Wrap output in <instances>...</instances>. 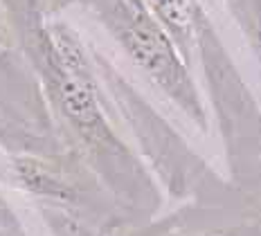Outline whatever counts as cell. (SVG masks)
I'll return each mask as SVG.
<instances>
[{
  "mask_svg": "<svg viewBox=\"0 0 261 236\" xmlns=\"http://www.w3.org/2000/svg\"><path fill=\"white\" fill-rule=\"evenodd\" d=\"M7 43H9V27H7V23H5L3 12H0V50H3Z\"/></svg>",
  "mask_w": 261,
  "mask_h": 236,
  "instance_id": "5b68a950",
  "label": "cell"
},
{
  "mask_svg": "<svg viewBox=\"0 0 261 236\" xmlns=\"http://www.w3.org/2000/svg\"><path fill=\"white\" fill-rule=\"evenodd\" d=\"M5 216H9V212H7V205L0 200V218H5Z\"/></svg>",
  "mask_w": 261,
  "mask_h": 236,
  "instance_id": "8992f818",
  "label": "cell"
},
{
  "mask_svg": "<svg viewBox=\"0 0 261 236\" xmlns=\"http://www.w3.org/2000/svg\"><path fill=\"white\" fill-rule=\"evenodd\" d=\"M92 7L130 61L207 133V113L187 59L149 0H92Z\"/></svg>",
  "mask_w": 261,
  "mask_h": 236,
  "instance_id": "7a4b0ae2",
  "label": "cell"
},
{
  "mask_svg": "<svg viewBox=\"0 0 261 236\" xmlns=\"http://www.w3.org/2000/svg\"><path fill=\"white\" fill-rule=\"evenodd\" d=\"M32 50L43 88L74 137L79 155L128 221L151 218L162 207L165 196L153 171L113 126L101 101L92 59L77 32L59 20L41 23L32 38Z\"/></svg>",
  "mask_w": 261,
  "mask_h": 236,
  "instance_id": "6da1fadb",
  "label": "cell"
},
{
  "mask_svg": "<svg viewBox=\"0 0 261 236\" xmlns=\"http://www.w3.org/2000/svg\"><path fill=\"white\" fill-rule=\"evenodd\" d=\"M9 171L23 191L52 207L59 205L63 214L84 209L90 196L113 198L81 155L74 160H54L45 155L18 153L12 158Z\"/></svg>",
  "mask_w": 261,
  "mask_h": 236,
  "instance_id": "3957f363",
  "label": "cell"
},
{
  "mask_svg": "<svg viewBox=\"0 0 261 236\" xmlns=\"http://www.w3.org/2000/svg\"><path fill=\"white\" fill-rule=\"evenodd\" d=\"M128 236H261V198L239 207H182L160 223H146Z\"/></svg>",
  "mask_w": 261,
  "mask_h": 236,
  "instance_id": "277c9868",
  "label": "cell"
}]
</instances>
